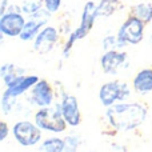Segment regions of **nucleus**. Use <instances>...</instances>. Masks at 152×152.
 <instances>
[{"instance_id": "1", "label": "nucleus", "mask_w": 152, "mask_h": 152, "mask_svg": "<svg viewBox=\"0 0 152 152\" xmlns=\"http://www.w3.org/2000/svg\"><path fill=\"white\" fill-rule=\"evenodd\" d=\"M105 118L108 124L116 131H134L144 123L147 118V108L136 102L116 103L107 107Z\"/></svg>"}, {"instance_id": "2", "label": "nucleus", "mask_w": 152, "mask_h": 152, "mask_svg": "<svg viewBox=\"0 0 152 152\" xmlns=\"http://www.w3.org/2000/svg\"><path fill=\"white\" fill-rule=\"evenodd\" d=\"M35 123L47 132L61 134L67 129V121L61 113L60 103H53L50 107L39 108L35 113Z\"/></svg>"}, {"instance_id": "3", "label": "nucleus", "mask_w": 152, "mask_h": 152, "mask_svg": "<svg viewBox=\"0 0 152 152\" xmlns=\"http://www.w3.org/2000/svg\"><path fill=\"white\" fill-rule=\"evenodd\" d=\"M144 26L145 23L143 20H140L139 18L131 15L128 19H126L123 24L120 26L118 31V40L119 45L124 47L127 44H139L144 37Z\"/></svg>"}, {"instance_id": "4", "label": "nucleus", "mask_w": 152, "mask_h": 152, "mask_svg": "<svg viewBox=\"0 0 152 152\" xmlns=\"http://www.w3.org/2000/svg\"><path fill=\"white\" fill-rule=\"evenodd\" d=\"M42 131L43 129L36 123H32L29 120H21L13 124L12 135L19 145L24 148L34 147L42 140Z\"/></svg>"}, {"instance_id": "5", "label": "nucleus", "mask_w": 152, "mask_h": 152, "mask_svg": "<svg viewBox=\"0 0 152 152\" xmlns=\"http://www.w3.org/2000/svg\"><path fill=\"white\" fill-rule=\"evenodd\" d=\"M129 96H131V89L124 81H108L103 84L99 89V99L105 108L116 104L118 102H124Z\"/></svg>"}, {"instance_id": "6", "label": "nucleus", "mask_w": 152, "mask_h": 152, "mask_svg": "<svg viewBox=\"0 0 152 152\" xmlns=\"http://www.w3.org/2000/svg\"><path fill=\"white\" fill-rule=\"evenodd\" d=\"M27 19L20 10H8L4 15L0 16V32L4 36L19 37Z\"/></svg>"}, {"instance_id": "7", "label": "nucleus", "mask_w": 152, "mask_h": 152, "mask_svg": "<svg viewBox=\"0 0 152 152\" xmlns=\"http://www.w3.org/2000/svg\"><path fill=\"white\" fill-rule=\"evenodd\" d=\"M51 15H52V13L48 12L44 7H43L42 10H39L37 12L29 15V19L26 21L20 35H19L20 40H23V42L35 40V37H36L37 34L43 29V27H45V24H47Z\"/></svg>"}, {"instance_id": "8", "label": "nucleus", "mask_w": 152, "mask_h": 152, "mask_svg": "<svg viewBox=\"0 0 152 152\" xmlns=\"http://www.w3.org/2000/svg\"><path fill=\"white\" fill-rule=\"evenodd\" d=\"M29 99L34 105L39 108L50 107L55 102V94L51 84L44 79H40L31 89H29Z\"/></svg>"}, {"instance_id": "9", "label": "nucleus", "mask_w": 152, "mask_h": 152, "mask_svg": "<svg viewBox=\"0 0 152 152\" xmlns=\"http://www.w3.org/2000/svg\"><path fill=\"white\" fill-rule=\"evenodd\" d=\"M127 56L126 52L118 50H108L100 58V66L104 74L107 75H116L118 71L127 63Z\"/></svg>"}, {"instance_id": "10", "label": "nucleus", "mask_w": 152, "mask_h": 152, "mask_svg": "<svg viewBox=\"0 0 152 152\" xmlns=\"http://www.w3.org/2000/svg\"><path fill=\"white\" fill-rule=\"evenodd\" d=\"M60 107H61V113H63L67 124L69 127H77L81 121V113H80V108H79L77 99L74 95L63 94Z\"/></svg>"}, {"instance_id": "11", "label": "nucleus", "mask_w": 152, "mask_h": 152, "mask_svg": "<svg viewBox=\"0 0 152 152\" xmlns=\"http://www.w3.org/2000/svg\"><path fill=\"white\" fill-rule=\"evenodd\" d=\"M59 39L58 29L52 26H45L37 34V36L34 40V50L39 53H47L52 50V47L56 44Z\"/></svg>"}, {"instance_id": "12", "label": "nucleus", "mask_w": 152, "mask_h": 152, "mask_svg": "<svg viewBox=\"0 0 152 152\" xmlns=\"http://www.w3.org/2000/svg\"><path fill=\"white\" fill-rule=\"evenodd\" d=\"M97 16H99V13H97V4L95 1H92V0L87 1L83 7L80 24H79V27L75 29L80 39L86 37L87 35L89 34V31L94 28V24H95V21H96Z\"/></svg>"}, {"instance_id": "13", "label": "nucleus", "mask_w": 152, "mask_h": 152, "mask_svg": "<svg viewBox=\"0 0 152 152\" xmlns=\"http://www.w3.org/2000/svg\"><path fill=\"white\" fill-rule=\"evenodd\" d=\"M39 80V76L36 75H23L20 77H18L16 80H13L10 86L5 87V91L3 92V95L18 99L19 96H21L27 91H29Z\"/></svg>"}, {"instance_id": "14", "label": "nucleus", "mask_w": 152, "mask_h": 152, "mask_svg": "<svg viewBox=\"0 0 152 152\" xmlns=\"http://www.w3.org/2000/svg\"><path fill=\"white\" fill-rule=\"evenodd\" d=\"M132 88L136 94H152V68H143L134 76Z\"/></svg>"}, {"instance_id": "15", "label": "nucleus", "mask_w": 152, "mask_h": 152, "mask_svg": "<svg viewBox=\"0 0 152 152\" xmlns=\"http://www.w3.org/2000/svg\"><path fill=\"white\" fill-rule=\"evenodd\" d=\"M23 75H24L23 69L16 67L15 64L5 63V64H3L1 68H0V76H1L5 87L10 86L13 80H16L18 77H20V76H23Z\"/></svg>"}, {"instance_id": "16", "label": "nucleus", "mask_w": 152, "mask_h": 152, "mask_svg": "<svg viewBox=\"0 0 152 152\" xmlns=\"http://www.w3.org/2000/svg\"><path fill=\"white\" fill-rule=\"evenodd\" d=\"M39 151L44 152H64L66 151V140L61 137L53 136L43 140L39 147Z\"/></svg>"}, {"instance_id": "17", "label": "nucleus", "mask_w": 152, "mask_h": 152, "mask_svg": "<svg viewBox=\"0 0 152 152\" xmlns=\"http://www.w3.org/2000/svg\"><path fill=\"white\" fill-rule=\"evenodd\" d=\"M131 15L139 18L145 24L151 23L152 21V4H150V3H140V4L134 5V8L131 10Z\"/></svg>"}, {"instance_id": "18", "label": "nucleus", "mask_w": 152, "mask_h": 152, "mask_svg": "<svg viewBox=\"0 0 152 152\" xmlns=\"http://www.w3.org/2000/svg\"><path fill=\"white\" fill-rule=\"evenodd\" d=\"M119 0H100L97 4V13L99 16H111L116 10H119Z\"/></svg>"}, {"instance_id": "19", "label": "nucleus", "mask_w": 152, "mask_h": 152, "mask_svg": "<svg viewBox=\"0 0 152 152\" xmlns=\"http://www.w3.org/2000/svg\"><path fill=\"white\" fill-rule=\"evenodd\" d=\"M66 140V151H77L81 144V139L79 135L71 134L68 136L64 137Z\"/></svg>"}, {"instance_id": "20", "label": "nucleus", "mask_w": 152, "mask_h": 152, "mask_svg": "<svg viewBox=\"0 0 152 152\" xmlns=\"http://www.w3.org/2000/svg\"><path fill=\"white\" fill-rule=\"evenodd\" d=\"M61 3H63V0H43V7L50 13L53 15V13L59 12V10L61 7Z\"/></svg>"}, {"instance_id": "21", "label": "nucleus", "mask_w": 152, "mask_h": 152, "mask_svg": "<svg viewBox=\"0 0 152 152\" xmlns=\"http://www.w3.org/2000/svg\"><path fill=\"white\" fill-rule=\"evenodd\" d=\"M103 48H104L105 51H108V50H118V48H120L118 36H105L104 40H103Z\"/></svg>"}, {"instance_id": "22", "label": "nucleus", "mask_w": 152, "mask_h": 152, "mask_svg": "<svg viewBox=\"0 0 152 152\" xmlns=\"http://www.w3.org/2000/svg\"><path fill=\"white\" fill-rule=\"evenodd\" d=\"M8 134H10V127L5 121H1L0 123V142H4L7 139Z\"/></svg>"}, {"instance_id": "23", "label": "nucleus", "mask_w": 152, "mask_h": 152, "mask_svg": "<svg viewBox=\"0 0 152 152\" xmlns=\"http://www.w3.org/2000/svg\"><path fill=\"white\" fill-rule=\"evenodd\" d=\"M7 4H8V1H7V0H1V8H0V16H1V15H4V13L7 12Z\"/></svg>"}, {"instance_id": "24", "label": "nucleus", "mask_w": 152, "mask_h": 152, "mask_svg": "<svg viewBox=\"0 0 152 152\" xmlns=\"http://www.w3.org/2000/svg\"><path fill=\"white\" fill-rule=\"evenodd\" d=\"M23 1H29V0H23Z\"/></svg>"}]
</instances>
